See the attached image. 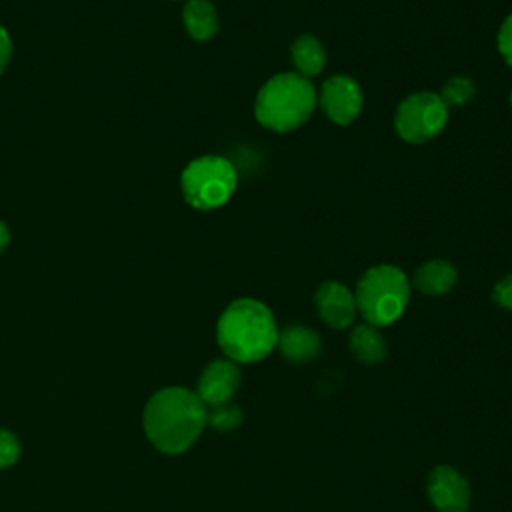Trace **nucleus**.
Returning <instances> with one entry per match:
<instances>
[{"label": "nucleus", "mask_w": 512, "mask_h": 512, "mask_svg": "<svg viewBox=\"0 0 512 512\" xmlns=\"http://www.w3.org/2000/svg\"><path fill=\"white\" fill-rule=\"evenodd\" d=\"M492 300L504 310L512 312V272L500 278L492 290Z\"/></svg>", "instance_id": "19"}, {"label": "nucleus", "mask_w": 512, "mask_h": 512, "mask_svg": "<svg viewBox=\"0 0 512 512\" xmlns=\"http://www.w3.org/2000/svg\"><path fill=\"white\" fill-rule=\"evenodd\" d=\"M318 104L322 112L338 126H346L362 112L364 96L360 84L344 74L330 76L322 82Z\"/></svg>", "instance_id": "7"}, {"label": "nucleus", "mask_w": 512, "mask_h": 512, "mask_svg": "<svg viewBox=\"0 0 512 512\" xmlns=\"http://www.w3.org/2000/svg\"><path fill=\"white\" fill-rule=\"evenodd\" d=\"M18 456H20L18 438L8 430H0V468L12 466L18 460Z\"/></svg>", "instance_id": "18"}, {"label": "nucleus", "mask_w": 512, "mask_h": 512, "mask_svg": "<svg viewBox=\"0 0 512 512\" xmlns=\"http://www.w3.org/2000/svg\"><path fill=\"white\" fill-rule=\"evenodd\" d=\"M206 426V404L196 392L172 386L156 392L144 408L148 440L164 454L188 450Z\"/></svg>", "instance_id": "1"}, {"label": "nucleus", "mask_w": 512, "mask_h": 512, "mask_svg": "<svg viewBox=\"0 0 512 512\" xmlns=\"http://www.w3.org/2000/svg\"><path fill=\"white\" fill-rule=\"evenodd\" d=\"M276 348L290 364L302 366L320 356L322 338L316 330L304 324H288L282 330H278Z\"/></svg>", "instance_id": "11"}, {"label": "nucleus", "mask_w": 512, "mask_h": 512, "mask_svg": "<svg viewBox=\"0 0 512 512\" xmlns=\"http://www.w3.org/2000/svg\"><path fill=\"white\" fill-rule=\"evenodd\" d=\"M182 22L188 36L196 42H208L218 34V12L210 0H188L182 8Z\"/></svg>", "instance_id": "13"}, {"label": "nucleus", "mask_w": 512, "mask_h": 512, "mask_svg": "<svg viewBox=\"0 0 512 512\" xmlns=\"http://www.w3.org/2000/svg\"><path fill=\"white\" fill-rule=\"evenodd\" d=\"M354 298L366 324L382 328L404 314L410 300V284L398 266L380 264L362 274Z\"/></svg>", "instance_id": "4"}, {"label": "nucleus", "mask_w": 512, "mask_h": 512, "mask_svg": "<svg viewBox=\"0 0 512 512\" xmlns=\"http://www.w3.org/2000/svg\"><path fill=\"white\" fill-rule=\"evenodd\" d=\"M510 106H512V92H510Z\"/></svg>", "instance_id": "23"}, {"label": "nucleus", "mask_w": 512, "mask_h": 512, "mask_svg": "<svg viewBox=\"0 0 512 512\" xmlns=\"http://www.w3.org/2000/svg\"><path fill=\"white\" fill-rule=\"evenodd\" d=\"M316 108V90L308 78L296 72L272 76L256 94L254 116L274 132L300 128Z\"/></svg>", "instance_id": "3"}, {"label": "nucleus", "mask_w": 512, "mask_h": 512, "mask_svg": "<svg viewBox=\"0 0 512 512\" xmlns=\"http://www.w3.org/2000/svg\"><path fill=\"white\" fill-rule=\"evenodd\" d=\"M448 106L436 92H416L406 96L394 116L398 136L410 144L428 142L446 128Z\"/></svg>", "instance_id": "6"}, {"label": "nucleus", "mask_w": 512, "mask_h": 512, "mask_svg": "<svg viewBox=\"0 0 512 512\" xmlns=\"http://www.w3.org/2000/svg\"><path fill=\"white\" fill-rule=\"evenodd\" d=\"M238 186L234 164L216 154L192 160L180 176L184 200L196 210H216L224 206Z\"/></svg>", "instance_id": "5"}, {"label": "nucleus", "mask_w": 512, "mask_h": 512, "mask_svg": "<svg viewBox=\"0 0 512 512\" xmlns=\"http://www.w3.org/2000/svg\"><path fill=\"white\" fill-rule=\"evenodd\" d=\"M12 50H14V46H12V38H10L8 30L4 26H0V76L4 74V70L12 58Z\"/></svg>", "instance_id": "21"}, {"label": "nucleus", "mask_w": 512, "mask_h": 512, "mask_svg": "<svg viewBox=\"0 0 512 512\" xmlns=\"http://www.w3.org/2000/svg\"><path fill=\"white\" fill-rule=\"evenodd\" d=\"M426 494L438 512H466L472 500L468 480L450 464H438L430 470Z\"/></svg>", "instance_id": "8"}, {"label": "nucleus", "mask_w": 512, "mask_h": 512, "mask_svg": "<svg viewBox=\"0 0 512 512\" xmlns=\"http://www.w3.org/2000/svg\"><path fill=\"white\" fill-rule=\"evenodd\" d=\"M476 94V82L470 78V76H464V74H458V76H452L440 90V98L442 102L450 108H458V106H464L466 102H470Z\"/></svg>", "instance_id": "16"}, {"label": "nucleus", "mask_w": 512, "mask_h": 512, "mask_svg": "<svg viewBox=\"0 0 512 512\" xmlns=\"http://www.w3.org/2000/svg\"><path fill=\"white\" fill-rule=\"evenodd\" d=\"M206 424L218 432H234L242 424V410L230 400L216 406H206Z\"/></svg>", "instance_id": "17"}, {"label": "nucleus", "mask_w": 512, "mask_h": 512, "mask_svg": "<svg viewBox=\"0 0 512 512\" xmlns=\"http://www.w3.org/2000/svg\"><path fill=\"white\" fill-rule=\"evenodd\" d=\"M314 306L322 322L334 330L348 328L358 312L354 294L336 280H324L316 288Z\"/></svg>", "instance_id": "10"}, {"label": "nucleus", "mask_w": 512, "mask_h": 512, "mask_svg": "<svg viewBox=\"0 0 512 512\" xmlns=\"http://www.w3.org/2000/svg\"><path fill=\"white\" fill-rule=\"evenodd\" d=\"M326 48L322 42L312 34L298 36L290 46V60L296 68V74L304 78L318 76L326 66Z\"/></svg>", "instance_id": "15"}, {"label": "nucleus", "mask_w": 512, "mask_h": 512, "mask_svg": "<svg viewBox=\"0 0 512 512\" xmlns=\"http://www.w3.org/2000/svg\"><path fill=\"white\" fill-rule=\"evenodd\" d=\"M458 272L448 260H428L414 272V286L426 296H442L456 286Z\"/></svg>", "instance_id": "14"}, {"label": "nucleus", "mask_w": 512, "mask_h": 512, "mask_svg": "<svg viewBox=\"0 0 512 512\" xmlns=\"http://www.w3.org/2000/svg\"><path fill=\"white\" fill-rule=\"evenodd\" d=\"M240 368L236 362L228 358L212 360L200 374L198 384H196V396L206 404V406H216L230 402L234 394L240 388Z\"/></svg>", "instance_id": "9"}, {"label": "nucleus", "mask_w": 512, "mask_h": 512, "mask_svg": "<svg viewBox=\"0 0 512 512\" xmlns=\"http://www.w3.org/2000/svg\"><path fill=\"white\" fill-rule=\"evenodd\" d=\"M10 240H12V234H10V228L6 226V222L0 220V254L6 252V248L10 246Z\"/></svg>", "instance_id": "22"}, {"label": "nucleus", "mask_w": 512, "mask_h": 512, "mask_svg": "<svg viewBox=\"0 0 512 512\" xmlns=\"http://www.w3.org/2000/svg\"><path fill=\"white\" fill-rule=\"evenodd\" d=\"M498 50L508 66H512V14L506 16L498 30Z\"/></svg>", "instance_id": "20"}, {"label": "nucleus", "mask_w": 512, "mask_h": 512, "mask_svg": "<svg viewBox=\"0 0 512 512\" xmlns=\"http://www.w3.org/2000/svg\"><path fill=\"white\" fill-rule=\"evenodd\" d=\"M348 348L354 360L364 366H376L384 362L388 354L386 338L376 326H370V324H360L352 328L348 336Z\"/></svg>", "instance_id": "12"}, {"label": "nucleus", "mask_w": 512, "mask_h": 512, "mask_svg": "<svg viewBox=\"0 0 512 512\" xmlns=\"http://www.w3.org/2000/svg\"><path fill=\"white\" fill-rule=\"evenodd\" d=\"M216 340L228 360L250 364L266 358L276 348L278 326L264 302L240 298L220 314Z\"/></svg>", "instance_id": "2"}]
</instances>
